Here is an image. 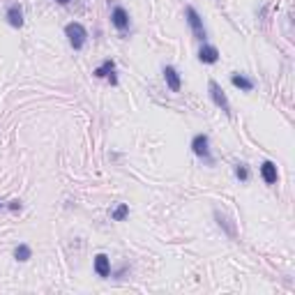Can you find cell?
<instances>
[{
	"mask_svg": "<svg viewBox=\"0 0 295 295\" xmlns=\"http://www.w3.org/2000/svg\"><path fill=\"white\" fill-rule=\"evenodd\" d=\"M187 21H189L191 30H194V37L196 39H205V28H203V21H201L199 12L194 7H187Z\"/></svg>",
	"mask_w": 295,
	"mask_h": 295,
	"instance_id": "4",
	"label": "cell"
},
{
	"mask_svg": "<svg viewBox=\"0 0 295 295\" xmlns=\"http://www.w3.org/2000/svg\"><path fill=\"white\" fill-rule=\"evenodd\" d=\"M164 78H166V83H168V88H171L173 92H178L180 86H183V83H180V76H178V72H175V67H171V65L164 67Z\"/></svg>",
	"mask_w": 295,
	"mask_h": 295,
	"instance_id": "8",
	"label": "cell"
},
{
	"mask_svg": "<svg viewBox=\"0 0 295 295\" xmlns=\"http://www.w3.org/2000/svg\"><path fill=\"white\" fill-rule=\"evenodd\" d=\"M7 21L12 28H21L23 26V12H21V7L18 5H12V7L7 9Z\"/></svg>",
	"mask_w": 295,
	"mask_h": 295,
	"instance_id": "9",
	"label": "cell"
},
{
	"mask_svg": "<svg viewBox=\"0 0 295 295\" xmlns=\"http://www.w3.org/2000/svg\"><path fill=\"white\" fill-rule=\"evenodd\" d=\"M127 215H129V208H127L125 203H122V205H118V208L113 210V219H115V221H122V219L127 217Z\"/></svg>",
	"mask_w": 295,
	"mask_h": 295,
	"instance_id": "13",
	"label": "cell"
},
{
	"mask_svg": "<svg viewBox=\"0 0 295 295\" xmlns=\"http://www.w3.org/2000/svg\"><path fill=\"white\" fill-rule=\"evenodd\" d=\"M215 217L219 219V224H224V226H226V231H228V235H233V233H235V228H233L231 224H228V219H226V217H221L219 212H215Z\"/></svg>",
	"mask_w": 295,
	"mask_h": 295,
	"instance_id": "16",
	"label": "cell"
},
{
	"mask_svg": "<svg viewBox=\"0 0 295 295\" xmlns=\"http://www.w3.org/2000/svg\"><path fill=\"white\" fill-rule=\"evenodd\" d=\"M109 72H113V60H106L102 67H97L95 76H109Z\"/></svg>",
	"mask_w": 295,
	"mask_h": 295,
	"instance_id": "14",
	"label": "cell"
},
{
	"mask_svg": "<svg viewBox=\"0 0 295 295\" xmlns=\"http://www.w3.org/2000/svg\"><path fill=\"white\" fill-rule=\"evenodd\" d=\"M55 2H60V5H67V2H72V0H55Z\"/></svg>",
	"mask_w": 295,
	"mask_h": 295,
	"instance_id": "18",
	"label": "cell"
},
{
	"mask_svg": "<svg viewBox=\"0 0 295 295\" xmlns=\"http://www.w3.org/2000/svg\"><path fill=\"white\" fill-rule=\"evenodd\" d=\"M191 148L199 157H203L208 164H212V157H210V148H208V136L205 134H196L194 141H191Z\"/></svg>",
	"mask_w": 295,
	"mask_h": 295,
	"instance_id": "3",
	"label": "cell"
},
{
	"mask_svg": "<svg viewBox=\"0 0 295 295\" xmlns=\"http://www.w3.org/2000/svg\"><path fill=\"white\" fill-rule=\"evenodd\" d=\"M65 35L70 37V44L74 49H83V44H86V39H88V30L81 26V23H67Z\"/></svg>",
	"mask_w": 295,
	"mask_h": 295,
	"instance_id": "1",
	"label": "cell"
},
{
	"mask_svg": "<svg viewBox=\"0 0 295 295\" xmlns=\"http://www.w3.org/2000/svg\"><path fill=\"white\" fill-rule=\"evenodd\" d=\"M9 208H12V210H21V203H18V201H12V203H9Z\"/></svg>",
	"mask_w": 295,
	"mask_h": 295,
	"instance_id": "17",
	"label": "cell"
},
{
	"mask_svg": "<svg viewBox=\"0 0 295 295\" xmlns=\"http://www.w3.org/2000/svg\"><path fill=\"white\" fill-rule=\"evenodd\" d=\"M199 60L201 62H208V65H212V62L219 60V51L215 49V46H203L199 51Z\"/></svg>",
	"mask_w": 295,
	"mask_h": 295,
	"instance_id": "10",
	"label": "cell"
},
{
	"mask_svg": "<svg viewBox=\"0 0 295 295\" xmlns=\"http://www.w3.org/2000/svg\"><path fill=\"white\" fill-rule=\"evenodd\" d=\"M14 256H17V260H28L30 256H33V252H30V247H28V244H18L17 252H14Z\"/></svg>",
	"mask_w": 295,
	"mask_h": 295,
	"instance_id": "12",
	"label": "cell"
},
{
	"mask_svg": "<svg viewBox=\"0 0 295 295\" xmlns=\"http://www.w3.org/2000/svg\"><path fill=\"white\" fill-rule=\"evenodd\" d=\"M111 21L113 26L118 28V30H127L129 28V14L125 12V7H115L111 12Z\"/></svg>",
	"mask_w": 295,
	"mask_h": 295,
	"instance_id": "5",
	"label": "cell"
},
{
	"mask_svg": "<svg viewBox=\"0 0 295 295\" xmlns=\"http://www.w3.org/2000/svg\"><path fill=\"white\" fill-rule=\"evenodd\" d=\"M95 272L99 277H109L111 275V263H109L106 254H97L95 256Z\"/></svg>",
	"mask_w": 295,
	"mask_h": 295,
	"instance_id": "6",
	"label": "cell"
},
{
	"mask_svg": "<svg viewBox=\"0 0 295 295\" xmlns=\"http://www.w3.org/2000/svg\"><path fill=\"white\" fill-rule=\"evenodd\" d=\"M260 175H263V180L268 184H277V166L272 164V162H265V164L260 166Z\"/></svg>",
	"mask_w": 295,
	"mask_h": 295,
	"instance_id": "7",
	"label": "cell"
},
{
	"mask_svg": "<svg viewBox=\"0 0 295 295\" xmlns=\"http://www.w3.org/2000/svg\"><path fill=\"white\" fill-rule=\"evenodd\" d=\"M0 205H2V203H0Z\"/></svg>",
	"mask_w": 295,
	"mask_h": 295,
	"instance_id": "19",
	"label": "cell"
},
{
	"mask_svg": "<svg viewBox=\"0 0 295 295\" xmlns=\"http://www.w3.org/2000/svg\"><path fill=\"white\" fill-rule=\"evenodd\" d=\"M231 81H233L235 88H240V90H244V92L254 90V81H252V78H247V76H242V74H233Z\"/></svg>",
	"mask_w": 295,
	"mask_h": 295,
	"instance_id": "11",
	"label": "cell"
},
{
	"mask_svg": "<svg viewBox=\"0 0 295 295\" xmlns=\"http://www.w3.org/2000/svg\"><path fill=\"white\" fill-rule=\"evenodd\" d=\"M235 175H238L240 180H247V178H249V171H247V166H244V164H238V168H235Z\"/></svg>",
	"mask_w": 295,
	"mask_h": 295,
	"instance_id": "15",
	"label": "cell"
},
{
	"mask_svg": "<svg viewBox=\"0 0 295 295\" xmlns=\"http://www.w3.org/2000/svg\"><path fill=\"white\" fill-rule=\"evenodd\" d=\"M210 97H212V102H215L226 115H231V104H228L224 90H221V86H219L217 81H210Z\"/></svg>",
	"mask_w": 295,
	"mask_h": 295,
	"instance_id": "2",
	"label": "cell"
}]
</instances>
